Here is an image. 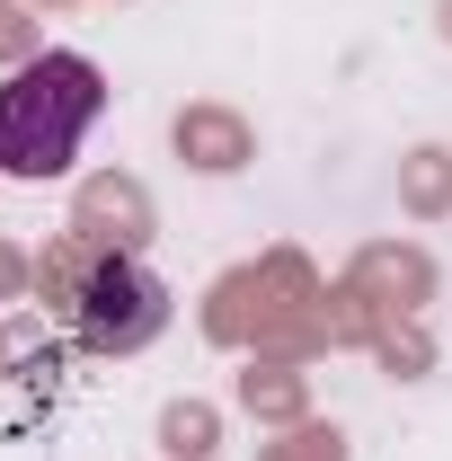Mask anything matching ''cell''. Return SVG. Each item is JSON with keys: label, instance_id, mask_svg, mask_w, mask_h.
<instances>
[{"label": "cell", "instance_id": "obj_1", "mask_svg": "<svg viewBox=\"0 0 452 461\" xmlns=\"http://www.w3.org/2000/svg\"><path fill=\"white\" fill-rule=\"evenodd\" d=\"M107 80L89 54H36L0 80V177H62L80 160Z\"/></svg>", "mask_w": 452, "mask_h": 461}, {"label": "cell", "instance_id": "obj_2", "mask_svg": "<svg viewBox=\"0 0 452 461\" xmlns=\"http://www.w3.org/2000/svg\"><path fill=\"white\" fill-rule=\"evenodd\" d=\"M160 329H169V285H160L151 267L98 258V267L80 276V338H89V346L133 355V346H151Z\"/></svg>", "mask_w": 452, "mask_h": 461}]
</instances>
